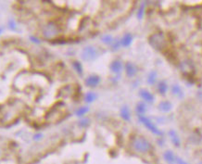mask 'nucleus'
Returning a JSON list of instances; mask_svg holds the SVG:
<instances>
[{
	"label": "nucleus",
	"mask_w": 202,
	"mask_h": 164,
	"mask_svg": "<svg viewBox=\"0 0 202 164\" xmlns=\"http://www.w3.org/2000/svg\"><path fill=\"white\" fill-rule=\"evenodd\" d=\"M90 124V121L88 119H83L79 121V125L81 127H86Z\"/></svg>",
	"instance_id": "393cba45"
},
{
	"label": "nucleus",
	"mask_w": 202,
	"mask_h": 164,
	"mask_svg": "<svg viewBox=\"0 0 202 164\" xmlns=\"http://www.w3.org/2000/svg\"><path fill=\"white\" fill-rule=\"evenodd\" d=\"M133 147L137 152L147 153L151 149V144L143 136H137L133 141Z\"/></svg>",
	"instance_id": "f03ea898"
},
{
	"label": "nucleus",
	"mask_w": 202,
	"mask_h": 164,
	"mask_svg": "<svg viewBox=\"0 0 202 164\" xmlns=\"http://www.w3.org/2000/svg\"><path fill=\"white\" fill-rule=\"evenodd\" d=\"M125 72L128 77H133L137 73V69L136 65L133 64L132 62H127L125 64Z\"/></svg>",
	"instance_id": "0eeeda50"
},
{
	"label": "nucleus",
	"mask_w": 202,
	"mask_h": 164,
	"mask_svg": "<svg viewBox=\"0 0 202 164\" xmlns=\"http://www.w3.org/2000/svg\"><path fill=\"white\" fill-rule=\"evenodd\" d=\"M73 66L74 70L76 71V73L78 74H80V75L83 74V66H82L81 62H79L78 60H75V61L73 62Z\"/></svg>",
	"instance_id": "aec40b11"
},
{
	"label": "nucleus",
	"mask_w": 202,
	"mask_h": 164,
	"mask_svg": "<svg viewBox=\"0 0 202 164\" xmlns=\"http://www.w3.org/2000/svg\"><path fill=\"white\" fill-rule=\"evenodd\" d=\"M136 110H137V112L138 113V116H143L144 113H145L146 110H147V106H146V104L143 103V102L137 103V107H136Z\"/></svg>",
	"instance_id": "f3484780"
},
{
	"label": "nucleus",
	"mask_w": 202,
	"mask_h": 164,
	"mask_svg": "<svg viewBox=\"0 0 202 164\" xmlns=\"http://www.w3.org/2000/svg\"><path fill=\"white\" fill-rule=\"evenodd\" d=\"M96 97H97V95H96L95 93H94V92H88V93L85 94L84 100H85V102H87V103H92V102H94V101L96 99Z\"/></svg>",
	"instance_id": "a211bd4d"
},
{
	"label": "nucleus",
	"mask_w": 202,
	"mask_h": 164,
	"mask_svg": "<svg viewBox=\"0 0 202 164\" xmlns=\"http://www.w3.org/2000/svg\"><path fill=\"white\" fill-rule=\"evenodd\" d=\"M42 137H43V135H42V134H37V135H36L35 139H36V140H38V139H40V138H42Z\"/></svg>",
	"instance_id": "c756f323"
},
{
	"label": "nucleus",
	"mask_w": 202,
	"mask_h": 164,
	"mask_svg": "<svg viewBox=\"0 0 202 164\" xmlns=\"http://www.w3.org/2000/svg\"><path fill=\"white\" fill-rule=\"evenodd\" d=\"M164 158L167 162H169L170 164H174L175 162V158L176 157L174 156V154L171 151V150H167L165 153H164Z\"/></svg>",
	"instance_id": "2eb2a0df"
},
{
	"label": "nucleus",
	"mask_w": 202,
	"mask_h": 164,
	"mask_svg": "<svg viewBox=\"0 0 202 164\" xmlns=\"http://www.w3.org/2000/svg\"><path fill=\"white\" fill-rule=\"evenodd\" d=\"M173 108V105L170 101L168 100H163L159 104V110L162 112H168L170 111Z\"/></svg>",
	"instance_id": "9b49d317"
},
{
	"label": "nucleus",
	"mask_w": 202,
	"mask_h": 164,
	"mask_svg": "<svg viewBox=\"0 0 202 164\" xmlns=\"http://www.w3.org/2000/svg\"><path fill=\"white\" fill-rule=\"evenodd\" d=\"M98 57V51L97 49L93 46H87L85 47L81 53V58L84 61H93Z\"/></svg>",
	"instance_id": "7ed1b4c3"
},
{
	"label": "nucleus",
	"mask_w": 202,
	"mask_h": 164,
	"mask_svg": "<svg viewBox=\"0 0 202 164\" xmlns=\"http://www.w3.org/2000/svg\"><path fill=\"white\" fill-rule=\"evenodd\" d=\"M180 68H181V71H182L183 73H190V72L193 70V66H192L191 62H189V61H187V60L181 62Z\"/></svg>",
	"instance_id": "ddd939ff"
},
{
	"label": "nucleus",
	"mask_w": 202,
	"mask_h": 164,
	"mask_svg": "<svg viewBox=\"0 0 202 164\" xmlns=\"http://www.w3.org/2000/svg\"><path fill=\"white\" fill-rule=\"evenodd\" d=\"M133 42V36L131 34H125L122 38L121 39V45L123 47H130V45L132 44Z\"/></svg>",
	"instance_id": "f8f14e48"
},
{
	"label": "nucleus",
	"mask_w": 202,
	"mask_h": 164,
	"mask_svg": "<svg viewBox=\"0 0 202 164\" xmlns=\"http://www.w3.org/2000/svg\"><path fill=\"white\" fill-rule=\"evenodd\" d=\"M148 43L149 45L156 50L160 51L165 47L166 45V39L165 35L162 34L161 32H157L151 35L148 38Z\"/></svg>",
	"instance_id": "f257e3e1"
},
{
	"label": "nucleus",
	"mask_w": 202,
	"mask_h": 164,
	"mask_svg": "<svg viewBox=\"0 0 202 164\" xmlns=\"http://www.w3.org/2000/svg\"><path fill=\"white\" fill-rule=\"evenodd\" d=\"M138 118H139L140 122L143 123V124L150 131L151 133H153L154 135H157V136H161V135H162V133L156 127L155 124H153V122H152L148 118H147V117H145V116H138Z\"/></svg>",
	"instance_id": "39448f33"
},
{
	"label": "nucleus",
	"mask_w": 202,
	"mask_h": 164,
	"mask_svg": "<svg viewBox=\"0 0 202 164\" xmlns=\"http://www.w3.org/2000/svg\"><path fill=\"white\" fill-rule=\"evenodd\" d=\"M157 75H158V73H157L156 71L150 72V73L148 76V83L149 84H154L155 82H156V79H157Z\"/></svg>",
	"instance_id": "412c9836"
},
{
	"label": "nucleus",
	"mask_w": 202,
	"mask_h": 164,
	"mask_svg": "<svg viewBox=\"0 0 202 164\" xmlns=\"http://www.w3.org/2000/svg\"><path fill=\"white\" fill-rule=\"evenodd\" d=\"M175 162H177V164H188L186 161H185L183 158H177L176 157V158H175Z\"/></svg>",
	"instance_id": "cd10ccee"
},
{
	"label": "nucleus",
	"mask_w": 202,
	"mask_h": 164,
	"mask_svg": "<svg viewBox=\"0 0 202 164\" xmlns=\"http://www.w3.org/2000/svg\"><path fill=\"white\" fill-rule=\"evenodd\" d=\"M121 46H122V45H121V41H115V43H113L111 48H112V50H117V49L120 48Z\"/></svg>",
	"instance_id": "bb28decb"
},
{
	"label": "nucleus",
	"mask_w": 202,
	"mask_h": 164,
	"mask_svg": "<svg viewBox=\"0 0 202 164\" xmlns=\"http://www.w3.org/2000/svg\"><path fill=\"white\" fill-rule=\"evenodd\" d=\"M101 41L106 45H110L114 42V39L110 35H103L102 37H101Z\"/></svg>",
	"instance_id": "4be33fe9"
},
{
	"label": "nucleus",
	"mask_w": 202,
	"mask_h": 164,
	"mask_svg": "<svg viewBox=\"0 0 202 164\" xmlns=\"http://www.w3.org/2000/svg\"><path fill=\"white\" fill-rule=\"evenodd\" d=\"M121 117L126 121H129L131 120V113L127 106H123L121 109Z\"/></svg>",
	"instance_id": "4468645a"
},
{
	"label": "nucleus",
	"mask_w": 202,
	"mask_h": 164,
	"mask_svg": "<svg viewBox=\"0 0 202 164\" xmlns=\"http://www.w3.org/2000/svg\"><path fill=\"white\" fill-rule=\"evenodd\" d=\"M88 110H89V108L86 107V106H84V107L79 108V109L75 111V114H76V116L81 117V116H84L85 113H87Z\"/></svg>",
	"instance_id": "5701e85b"
},
{
	"label": "nucleus",
	"mask_w": 202,
	"mask_h": 164,
	"mask_svg": "<svg viewBox=\"0 0 202 164\" xmlns=\"http://www.w3.org/2000/svg\"><path fill=\"white\" fill-rule=\"evenodd\" d=\"M139 95L143 98L144 100H146V101H148V102L152 103V102L154 101V95H153L150 92H148V90H146V89L140 90V91H139Z\"/></svg>",
	"instance_id": "6e6552de"
},
{
	"label": "nucleus",
	"mask_w": 202,
	"mask_h": 164,
	"mask_svg": "<svg viewBox=\"0 0 202 164\" xmlns=\"http://www.w3.org/2000/svg\"><path fill=\"white\" fill-rule=\"evenodd\" d=\"M31 40H32V42H35V43H37V44H39V43H40V41H39V40H37V38L33 37V36H31Z\"/></svg>",
	"instance_id": "c85d7f7f"
},
{
	"label": "nucleus",
	"mask_w": 202,
	"mask_h": 164,
	"mask_svg": "<svg viewBox=\"0 0 202 164\" xmlns=\"http://www.w3.org/2000/svg\"><path fill=\"white\" fill-rule=\"evenodd\" d=\"M144 13H145V3L140 6L139 9L137 11V19L141 20L143 18V16H144Z\"/></svg>",
	"instance_id": "b1692460"
},
{
	"label": "nucleus",
	"mask_w": 202,
	"mask_h": 164,
	"mask_svg": "<svg viewBox=\"0 0 202 164\" xmlns=\"http://www.w3.org/2000/svg\"><path fill=\"white\" fill-rule=\"evenodd\" d=\"M198 164H202V161H200V162H199Z\"/></svg>",
	"instance_id": "2f4dec72"
},
{
	"label": "nucleus",
	"mask_w": 202,
	"mask_h": 164,
	"mask_svg": "<svg viewBox=\"0 0 202 164\" xmlns=\"http://www.w3.org/2000/svg\"><path fill=\"white\" fill-rule=\"evenodd\" d=\"M9 28L11 30V31H15L16 28H17V25H16V22L14 20H9Z\"/></svg>",
	"instance_id": "a878e982"
},
{
	"label": "nucleus",
	"mask_w": 202,
	"mask_h": 164,
	"mask_svg": "<svg viewBox=\"0 0 202 164\" xmlns=\"http://www.w3.org/2000/svg\"><path fill=\"white\" fill-rule=\"evenodd\" d=\"M168 135H169L173 144L175 146V147H180L181 145V140H180V137L179 136L177 135V133L175 132L174 130H170L169 133H168Z\"/></svg>",
	"instance_id": "1a4fd4ad"
},
{
	"label": "nucleus",
	"mask_w": 202,
	"mask_h": 164,
	"mask_svg": "<svg viewBox=\"0 0 202 164\" xmlns=\"http://www.w3.org/2000/svg\"><path fill=\"white\" fill-rule=\"evenodd\" d=\"M100 83V77L98 75H90L85 79V84L88 87H95Z\"/></svg>",
	"instance_id": "423d86ee"
},
{
	"label": "nucleus",
	"mask_w": 202,
	"mask_h": 164,
	"mask_svg": "<svg viewBox=\"0 0 202 164\" xmlns=\"http://www.w3.org/2000/svg\"><path fill=\"white\" fill-rule=\"evenodd\" d=\"M2 32H3V28H2V27H0V35L2 34Z\"/></svg>",
	"instance_id": "7c9ffc66"
},
{
	"label": "nucleus",
	"mask_w": 202,
	"mask_h": 164,
	"mask_svg": "<svg viewBox=\"0 0 202 164\" xmlns=\"http://www.w3.org/2000/svg\"><path fill=\"white\" fill-rule=\"evenodd\" d=\"M110 70L114 73H120L122 70V63L120 60H114L110 64Z\"/></svg>",
	"instance_id": "9d476101"
},
{
	"label": "nucleus",
	"mask_w": 202,
	"mask_h": 164,
	"mask_svg": "<svg viewBox=\"0 0 202 164\" xmlns=\"http://www.w3.org/2000/svg\"><path fill=\"white\" fill-rule=\"evenodd\" d=\"M157 89H158V91H159V94H161V95L166 94V92H167V90H168V85H167L166 82H164V81L159 82V83H158V85H157Z\"/></svg>",
	"instance_id": "dca6fc26"
},
{
	"label": "nucleus",
	"mask_w": 202,
	"mask_h": 164,
	"mask_svg": "<svg viewBox=\"0 0 202 164\" xmlns=\"http://www.w3.org/2000/svg\"><path fill=\"white\" fill-rule=\"evenodd\" d=\"M172 92H173V94L178 95L179 97H183V95H184V93H183V91H182V88H181L178 84H174V85H173V87H172Z\"/></svg>",
	"instance_id": "6ab92c4d"
},
{
	"label": "nucleus",
	"mask_w": 202,
	"mask_h": 164,
	"mask_svg": "<svg viewBox=\"0 0 202 164\" xmlns=\"http://www.w3.org/2000/svg\"><path fill=\"white\" fill-rule=\"evenodd\" d=\"M58 35V27L55 23H47L44 26L43 29V35L46 38H54Z\"/></svg>",
	"instance_id": "20e7f679"
}]
</instances>
